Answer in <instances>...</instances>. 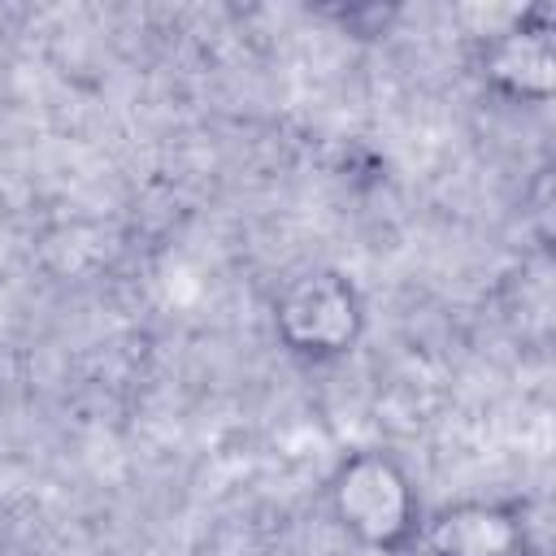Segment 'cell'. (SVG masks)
<instances>
[{
  "mask_svg": "<svg viewBox=\"0 0 556 556\" xmlns=\"http://www.w3.org/2000/svg\"><path fill=\"white\" fill-rule=\"evenodd\" d=\"M278 326H282L287 343H295L300 352H339L356 339L361 304L343 278L313 274V278H300L282 295Z\"/></svg>",
  "mask_w": 556,
  "mask_h": 556,
  "instance_id": "obj_2",
  "label": "cell"
},
{
  "mask_svg": "<svg viewBox=\"0 0 556 556\" xmlns=\"http://www.w3.org/2000/svg\"><path fill=\"white\" fill-rule=\"evenodd\" d=\"M334 500L343 521L378 543V547H395L408 526H413V495L408 482L400 478V469L382 456H356L343 465L339 482H334Z\"/></svg>",
  "mask_w": 556,
  "mask_h": 556,
  "instance_id": "obj_1",
  "label": "cell"
},
{
  "mask_svg": "<svg viewBox=\"0 0 556 556\" xmlns=\"http://www.w3.org/2000/svg\"><path fill=\"white\" fill-rule=\"evenodd\" d=\"M439 556H513L517 530L495 508H460L434 526Z\"/></svg>",
  "mask_w": 556,
  "mask_h": 556,
  "instance_id": "obj_3",
  "label": "cell"
}]
</instances>
